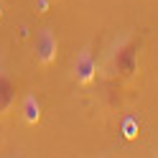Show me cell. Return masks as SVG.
<instances>
[{"label": "cell", "instance_id": "1", "mask_svg": "<svg viewBox=\"0 0 158 158\" xmlns=\"http://www.w3.org/2000/svg\"><path fill=\"white\" fill-rule=\"evenodd\" d=\"M138 51H140V41L135 36H123L117 38L115 46L107 54V69L112 77H133L138 72Z\"/></svg>", "mask_w": 158, "mask_h": 158}, {"label": "cell", "instance_id": "2", "mask_svg": "<svg viewBox=\"0 0 158 158\" xmlns=\"http://www.w3.org/2000/svg\"><path fill=\"white\" fill-rule=\"evenodd\" d=\"M33 54H36V59H38V64H44V66H48V64L56 61L59 38H56V33H54V28H48V26L38 28V33H36V38H33Z\"/></svg>", "mask_w": 158, "mask_h": 158}, {"label": "cell", "instance_id": "3", "mask_svg": "<svg viewBox=\"0 0 158 158\" xmlns=\"http://www.w3.org/2000/svg\"><path fill=\"white\" fill-rule=\"evenodd\" d=\"M94 77H97V61H94L89 48H82V51L74 56V79L87 87V84L94 82Z\"/></svg>", "mask_w": 158, "mask_h": 158}, {"label": "cell", "instance_id": "4", "mask_svg": "<svg viewBox=\"0 0 158 158\" xmlns=\"http://www.w3.org/2000/svg\"><path fill=\"white\" fill-rule=\"evenodd\" d=\"M15 97H18V89H15L13 77L8 74L5 69H0V117H5L8 112L13 110Z\"/></svg>", "mask_w": 158, "mask_h": 158}, {"label": "cell", "instance_id": "5", "mask_svg": "<svg viewBox=\"0 0 158 158\" xmlns=\"http://www.w3.org/2000/svg\"><path fill=\"white\" fill-rule=\"evenodd\" d=\"M21 112H23V120H26L28 125H36L38 120H41V102H38L36 94H26V97H23Z\"/></svg>", "mask_w": 158, "mask_h": 158}, {"label": "cell", "instance_id": "6", "mask_svg": "<svg viewBox=\"0 0 158 158\" xmlns=\"http://www.w3.org/2000/svg\"><path fill=\"white\" fill-rule=\"evenodd\" d=\"M48 5H51V0H36V8H38L41 13H46V10H48Z\"/></svg>", "mask_w": 158, "mask_h": 158}, {"label": "cell", "instance_id": "7", "mask_svg": "<svg viewBox=\"0 0 158 158\" xmlns=\"http://www.w3.org/2000/svg\"><path fill=\"white\" fill-rule=\"evenodd\" d=\"M0 18H3V0H0Z\"/></svg>", "mask_w": 158, "mask_h": 158}]
</instances>
